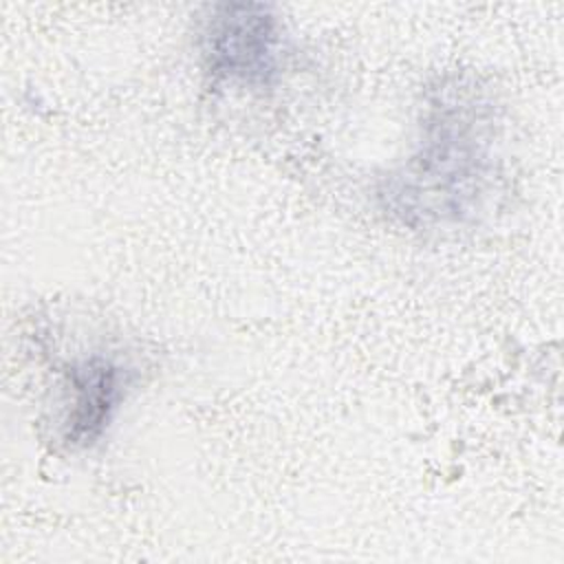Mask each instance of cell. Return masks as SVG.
I'll return each instance as SVG.
<instances>
[{
    "instance_id": "obj_1",
    "label": "cell",
    "mask_w": 564,
    "mask_h": 564,
    "mask_svg": "<svg viewBox=\"0 0 564 564\" xmlns=\"http://www.w3.org/2000/svg\"><path fill=\"white\" fill-rule=\"evenodd\" d=\"M502 178L498 101L474 75H445L423 95L408 159L381 178V209L403 227L456 229L476 223Z\"/></svg>"
},
{
    "instance_id": "obj_2",
    "label": "cell",
    "mask_w": 564,
    "mask_h": 564,
    "mask_svg": "<svg viewBox=\"0 0 564 564\" xmlns=\"http://www.w3.org/2000/svg\"><path fill=\"white\" fill-rule=\"evenodd\" d=\"M198 55L214 88L264 93L284 68V26L269 4H214L198 31Z\"/></svg>"
},
{
    "instance_id": "obj_3",
    "label": "cell",
    "mask_w": 564,
    "mask_h": 564,
    "mask_svg": "<svg viewBox=\"0 0 564 564\" xmlns=\"http://www.w3.org/2000/svg\"><path fill=\"white\" fill-rule=\"evenodd\" d=\"M137 370L115 350H88L62 366L59 438L70 449L93 447L126 403Z\"/></svg>"
}]
</instances>
